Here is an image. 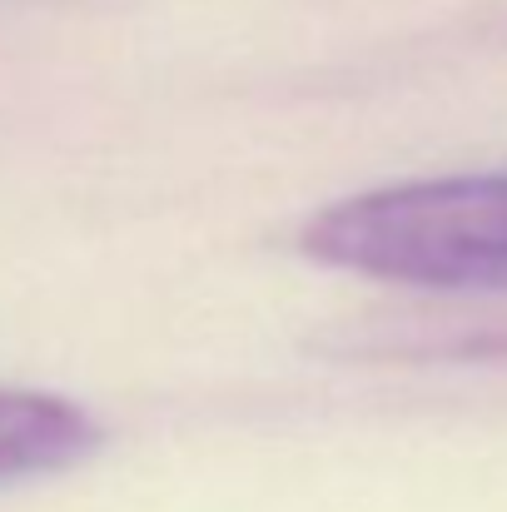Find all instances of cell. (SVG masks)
I'll return each instance as SVG.
<instances>
[{"instance_id": "1", "label": "cell", "mask_w": 507, "mask_h": 512, "mask_svg": "<svg viewBox=\"0 0 507 512\" xmlns=\"http://www.w3.org/2000/svg\"><path fill=\"white\" fill-rule=\"evenodd\" d=\"M304 254L413 289H507V174L383 184L329 204Z\"/></svg>"}, {"instance_id": "2", "label": "cell", "mask_w": 507, "mask_h": 512, "mask_svg": "<svg viewBox=\"0 0 507 512\" xmlns=\"http://www.w3.org/2000/svg\"><path fill=\"white\" fill-rule=\"evenodd\" d=\"M105 428L90 408L45 388H0V488L70 473L95 458Z\"/></svg>"}]
</instances>
